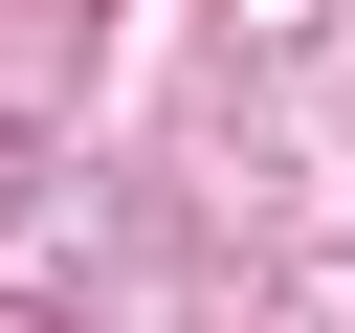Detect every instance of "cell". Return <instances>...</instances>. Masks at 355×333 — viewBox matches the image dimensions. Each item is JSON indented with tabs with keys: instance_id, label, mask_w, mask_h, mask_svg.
Here are the masks:
<instances>
[{
	"instance_id": "6da1fadb",
	"label": "cell",
	"mask_w": 355,
	"mask_h": 333,
	"mask_svg": "<svg viewBox=\"0 0 355 333\" xmlns=\"http://www.w3.org/2000/svg\"><path fill=\"white\" fill-rule=\"evenodd\" d=\"M222 22H244V44H288V22H333V0H222Z\"/></svg>"
}]
</instances>
